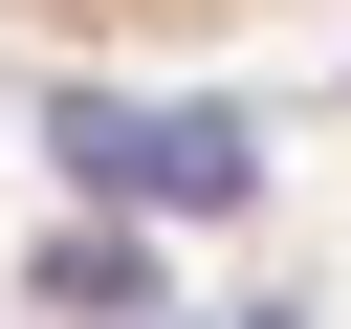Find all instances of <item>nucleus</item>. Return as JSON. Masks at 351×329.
<instances>
[{
	"instance_id": "1",
	"label": "nucleus",
	"mask_w": 351,
	"mask_h": 329,
	"mask_svg": "<svg viewBox=\"0 0 351 329\" xmlns=\"http://www.w3.org/2000/svg\"><path fill=\"white\" fill-rule=\"evenodd\" d=\"M22 22H263V0H22Z\"/></svg>"
}]
</instances>
